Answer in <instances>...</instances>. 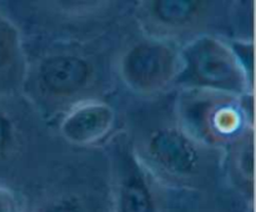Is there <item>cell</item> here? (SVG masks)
<instances>
[{
    "instance_id": "2",
    "label": "cell",
    "mask_w": 256,
    "mask_h": 212,
    "mask_svg": "<svg viewBox=\"0 0 256 212\" xmlns=\"http://www.w3.org/2000/svg\"><path fill=\"white\" fill-rule=\"evenodd\" d=\"M190 61L195 77L204 84H225L235 76L234 62L226 50L209 40L195 45Z\"/></svg>"
},
{
    "instance_id": "10",
    "label": "cell",
    "mask_w": 256,
    "mask_h": 212,
    "mask_svg": "<svg viewBox=\"0 0 256 212\" xmlns=\"http://www.w3.org/2000/svg\"><path fill=\"white\" fill-rule=\"evenodd\" d=\"M8 135V125L6 121L0 116V147L2 146V144L5 142V139H6Z\"/></svg>"
},
{
    "instance_id": "1",
    "label": "cell",
    "mask_w": 256,
    "mask_h": 212,
    "mask_svg": "<svg viewBox=\"0 0 256 212\" xmlns=\"http://www.w3.org/2000/svg\"><path fill=\"white\" fill-rule=\"evenodd\" d=\"M172 55L159 45H140L125 59V75L138 86H152L169 76Z\"/></svg>"
},
{
    "instance_id": "8",
    "label": "cell",
    "mask_w": 256,
    "mask_h": 212,
    "mask_svg": "<svg viewBox=\"0 0 256 212\" xmlns=\"http://www.w3.org/2000/svg\"><path fill=\"white\" fill-rule=\"evenodd\" d=\"M0 212H16L14 197L2 189H0Z\"/></svg>"
},
{
    "instance_id": "9",
    "label": "cell",
    "mask_w": 256,
    "mask_h": 212,
    "mask_svg": "<svg viewBox=\"0 0 256 212\" xmlns=\"http://www.w3.org/2000/svg\"><path fill=\"white\" fill-rule=\"evenodd\" d=\"M40 212H78L75 206H72L69 202H59V204L52 205V206L45 207Z\"/></svg>"
},
{
    "instance_id": "6",
    "label": "cell",
    "mask_w": 256,
    "mask_h": 212,
    "mask_svg": "<svg viewBox=\"0 0 256 212\" xmlns=\"http://www.w3.org/2000/svg\"><path fill=\"white\" fill-rule=\"evenodd\" d=\"M122 212H152V204L149 190L139 177H132L122 186L120 197Z\"/></svg>"
},
{
    "instance_id": "3",
    "label": "cell",
    "mask_w": 256,
    "mask_h": 212,
    "mask_svg": "<svg viewBox=\"0 0 256 212\" xmlns=\"http://www.w3.org/2000/svg\"><path fill=\"white\" fill-rule=\"evenodd\" d=\"M89 76V66L76 56H55L48 59L40 69V77L54 94H70L84 85Z\"/></svg>"
},
{
    "instance_id": "4",
    "label": "cell",
    "mask_w": 256,
    "mask_h": 212,
    "mask_svg": "<svg viewBox=\"0 0 256 212\" xmlns=\"http://www.w3.org/2000/svg\"><path fill=\"white\" fill-rule=\"evenodd\" d=\"M112 112L104 105H88L70 114L62 124V132L79 144L95 141L109 131Z\"/></svg>"
},
{
    "instance_id": "7",
    "label": "cell",
    "mask_w": 256,
    "mask_h": 212,
    "mask_svg": "<svg viewBox=\"0 0 256 212\" xmlns=\"http://www.w3.org/2000/svg\"><path fill=\"white\" fill-rule=\"evenodd\" d=\"M196 9L195 1L185 0H162L155 4V12L166 22H182L189 19Z\"/></svg>"
},
{
    "instance_id": "11",
    "label": "cell",
    "mask_w": 256,
    "mask_h": 212,
    "mask_svg": "<svg viewBox=\"0 0 256 212\" xmlns=\"http://www.w3.org/2000/svg\"><path fill=\"white\" fill-rule=\"evenodd\" d=\"M5 57H6V46H5L4 41L0 37V66L2 65V62L5 61Z\"/></svg>"
},
{
    "instance_id": "5",
    "label": "cell",
    "mask_w": 256,
    "mask_h": 212,
    "mask_svg": "<svg viewBox=\"0 0 256 212\" xmlns=\"http://www.w3.org/2000/svg\"><path fill=\"white\" fill-rule=\"evenodd\" d=\"M150 150L156 161L172 172H189L196 161V152L189 140L172 130L158 132Z\"/></svg>"
}]
</instances>
